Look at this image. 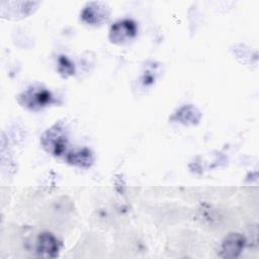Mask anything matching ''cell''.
I'll return each instance as SVG.
<instances>
[{
    "mask_svg": "<svg viewBox=\"0 0 259 259\" xmlns=\"http://www.w3.org/2000/svg\"><path fill=\"white\" fill-rule=\"evenodd\" d=\"M42 147L54 156H62L68 145L67 132L62 123H56L48 128L40 138Z\"/></svg>",
    "mask_w": 259,
    "mask_h": 259,
    "instance_id": "obj_1",
    "label": "cell"
},
{
    "mask_svg": "<svg viewBox=\"0 0 259 259\" xmlns=\"http://www.w3.org/2000/svg\"><path fill=\"white\" fill-rule=\"evenodd\" d=\"M18 101L26 108L37 110L54 102V99L51 92L46 88L31 86L19 95Z\"/></svg>",
    "mask_w": 259,
    "mask_h": 259,
    "instance_id": "obj_2",
    "label": "cell"
},
{
    "mask_svg": "<svg viewBox=\"0 0 259 259\" xmlns=\"http://www.w3.org/2000/svg\"><path fill=\"white\" fill-rule=\"evenodd\" d=\"M137 33V25L131 19H122L116 21L109 30V39L114 44H125L135 37Z\"/></svg>",
    "mask_w": 259,
    "mask_h": 259,
    "instance_id": "obj_3",
    "label": "cell"
},
{
    "mask_svg": "<svg viewBox=\"0 0 259 259\" xmlns=\"http://www.w3.org/2000/svg\"><path fill=\"white\" fill-rule=\"evenodd\" d=\"M109 8L103 2H89L83 8L81 16L84 21L90 24H98L107 19L109 15Z\"/></svg>",
    "mask_w": 259,
    "mask_h": 259,
    "instance_id": "obj_4",
    "label": "cell"
},
{
    "mask_svg": "<svg viewBox=\"0 0 259 259\" xmlns=\"http://www.w3.org/2000/svg\"><path fill=\"white\" fill-rule=\"evenodd\" d=\"M60 245L57 238L51 233H42L38 236L36 253L42 258H55L59 255Z\"/></svg>",
    "mask_w": 259,
    "mask_h": 259,
    "instance_id": "obj_5",
    "label": "cell"
},
{
    "mask_svg": "<svg viewBox=\"0 0 259 259\" xmlns=\"http://www.w3.org/2000/svg\"><path fill=\"white\" fill-rule=\"evenodd\" d=\"M245 247V238L238 233H232L226 237L222 244V257L236 258Z\"/></svg>",
    "mask_w": 259,
    "mask_h": 259,
    "instance_id": "obj_6",
    "label": "cell"
},
{
    "mask_svg": "<svg viewBox=\"0 0 259 259\" xmlns=\"http://www.w3.org/2000/svg\"><path fill=\"white\" fill-rule=\"evenodd\" d=\"M66 161L69 164L82 167V168H88L93 163V155L92 153L86 149H77L75 151L69 152L66 155Z\"/></svg>",
    "mask_w": 259,
    "mask_h": 259,
    "instance_id": "obj_7",
    "label": "cell"
},
{
    "mask_svg": "<svg viewBox=\"0 0 259 259\" xmlns=\"http://www.w3.org/2000/svg\"><path fill=\"white\" fill-rule=\"evenodd\" d=\"M175 118L184 124H194L200 119V112L192 105H185L175 114Z\"/></svg>",
    "mask_w": 259,
    "mask_h": 259,
    "instance_id": "obj_8",
    "label": "cell"
},
{
    "mask_svg": "<svg viewBox=\"0 0 259 259\" xmlns=\"http://www.w3.org/2000/svg\"><path fill=\"white\" fill-rule=\"evenodd\" d=\"M59 72L64 76L68 77L74 73V66L71 63V61L65 57L61 56L59 58Z\"/></svg>",
    "mask_w": 259,
    "mask_h": 259,
    "instance_id": "obj_9",
    "label": "cell"
}]
</instances>
